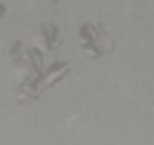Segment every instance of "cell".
<instances>
[{"label": "cell", "mask_w": 154, "mask_h": 145, "mask_svg": "<svg viewBox=\"0 0 154 145\" xmlns=\"http://www.w3.org/2000/svg\"><path fill=\"white\" fill-rule=\"evenodd\" d=\"M80 46L86 52H93V56H102V52L111 49V37H108V31L102 28V25L89 22V25H83V31H80Z\"/></svg>", "instance_id": "6da1fadb"}, {"label": "cell", "mask_w": 154, "mask_h": 145, "mask_svg": "<svg viewBox=\"0 0 154 145\" xmlns=\"http://www.w3.org/2000/svg\"><path fill=\"white\" fill-rule=\"evenodd\" d=\"M43 34H46V49H53V46L62 43V34H59L56 25H43Z\"/></svg>", "instance_id": "7a4b0ae2"}, {"label": "cell", "mask_w": 154, "mask_h": 145, "mask_svg": "<svg viewBox=\"0 0 154 145\" xmlns=\"http://www.w3.org/2000/svg\"><path fill=\"white\" fill-rule=\"evenodd\" d=\"M65 74H68V65H59V71H56V68L46 71V84H56L59 77H65Z\"/></svg>", "instance_id": "3957f363"}]
</instances>
